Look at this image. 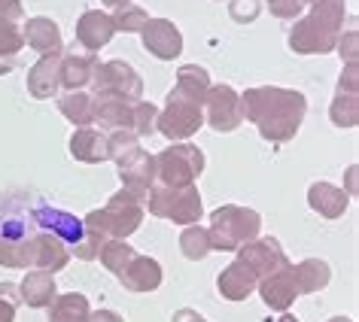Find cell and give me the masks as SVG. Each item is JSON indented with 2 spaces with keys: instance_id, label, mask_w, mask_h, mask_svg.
<instances>
[{
  "instance_id": "11",
  "label": "cell",
  "mask_w": 359,
  "mask_h": 322,
  "mask_svg": "<svg viewBox=\"0 0 359 322\" xmlns=\"http://www.w3.org/2000/svg\"><path fill=\"white\" fill-rule=\"evenodd\" d=\"M34 222H37L40 231H49V234H55L58 240H65L67 249L79 246V244H83V237H86L83 219H76L74 213H67V210L40 204V201L34 204Z\"/></svg>"
},
{
  "instance_id": "20",
  "label": "cell",
  "mask_w": 359,
  "mask_h": 322,
  "mask_svg": "<svg viewBox=\"0 0 359 322\" xmlns=\"http://www.w3.org/2000/svg\"><path fill=\"white\" fill-rule=\"evenodd\" d=\"M256 286H259V276L250 271L241 258H235V262L217 276V289L226 301H244L250 292H256Z\"/></svg>"
},
{
  "instance_id": "49",
  "label": "cell",
  "mask_w": 359,
  "mask_h": 322,
  "mask_svg": "<svg viewBox=\"0 0 359 322\" xmlns=\"http://www.w3.org/2000/svg\"><path fill=\"white\" fill-rule=\"evenodd\" d=\"M329 322H353V319H347V316H335V319H329Z\"/></svg>"
},
{
  "instance_id": "47",
  "label": "cell",
  "mask_w": 359,
  "mask_h": 322,
  "mask_svg": "<svg viewBox=\"0 0 359 322\" xmlns=\"http://www.w3.org/2000/svg\"><path fill=\"white\" fill-rule=\"evenodd\" d=\"M104 6H113V10H119V6H128L131 0H101Z\"/></svg>"
},
{
  "instance_id": "43",
  "label": "cell",
  "mask_w": 359,
  "mask_h": 322,
  "mask_svg": "<svg viewBox=\"0 0 359 322\" xmlns=\"http://www.w3.org/2000/svg\"><path fill=\"white\" fill-rule=\"evenodd\" d=\"M0 19L4 22H22L25 19L22 0H0Z\"/></svg>"
},
{
  "instance_id": "9",
  "label": "cell",
  "mask_w": 359,
  "mask_h": 322,
  "mask_svg": "<svg viewBox=\"0 0 359 322\" xmlns=\"http://www.w3.org/2000/svg\"><path fill=\"white\" fill-rule=\"evenodd\" d=\"M204 119L213 131L219 134H229L241 128L244 122V110H241V94L235 92L231 85H210L208 88V97H204Z\"/></svg>"
},
{
  "instance_id": "38",
  "label": "cell",
  "mask_w": 359,
  "mask_h": 322,
  "mask_svg": "<svg viewBox=\"0 0 359 322\" xmlns=\"http://www.w3.org/2000/svg\"><path fill=\"white\" fill-rule=\"evenodd\" d=\"M22 298H15V286L0 283V322H15V307Z\"/></svg>"
},
{
  "instance_id": "48",
  "label": "cell",
  "mask_w": 359,
  "mask_h": 322,
  "mask_svg": "<svg viewBox=\"0 0 359 322\" xmlns=\"http://www.w3.org/2000/svg\"><path fill=\"white\" fill-rule=\"evenodd\" d=\"M277 322H299V319H295V316H292V313H283V316H280V319H277Z\"/></svg>"
},
{
  "instance_id": "14",
  "label": "cell",
  "mask_w": 359,
  "mask_h": 322,
  "mask_svg": "<svg viewBox=\"0 0 359 322\" xmlns=\"http://www.w3.org/2000/svg\"><path fill=\"white\" fill-rule=\"evenodd\" d=\"M256 289H259L262 301H265L271 310L286 313V310L292 307V301L299 298V286H295V276H292V265H283L280 271L262 276Z\"/></svg>"
},
{
  "instance_id": "23",
  "label": "cell",
  "mask_w": 359,
  "mask_h": 322,
  "mask_svg": "<svg viewBox=\"0 0 359 322\" xmlns=\"http://www.w3.org/2000/svg\"><path fill=\"white\" fill-rule=\"evenodd\" d=\"M95 101V125L110 131L128 128L131 131V106L134 101H125V97H113V94H92Z\"/></svg>"
},
{
  "instance_id": "28",
  "label": "cell",
  "mask_w": 359,
  "mask_h": 322,
  "mask_svg": "<svg viewBox=\"0 0 359 322\" xmlns=\"http://www.w3.org/2000/svg\"><path fill=\"white\" fill-rule=\"evenodd\" d=\"M46 310H49V322H88V313H92L83 292L55 295Z\"/></svg>"
},
{
  "instance_id": "25",
  "label": "cell",
  "mask_w": 359,
  "mask_h": 322,
  "mask_svg": "<svg viewBox=\"0 0 359 322\" xmlns=\"http://www.w3.org/2000/svg\"><path fill=\"white\" fill-rule=\"evenodd\" d=\"M19 292H22V301L28 304V307H34V310L49 307L52 298L58 295V289H55V276H52L49 271H31V274H25V280H22V286H19Z\"/></svg>"
},
{
  "instance_id": "3",
  "label": "cell",
  "mask_w": 359,
  "mask_h": 322,
  "mask_svg": "<svg viewBox=\"0 0 359 322\" xmlns=\"http://www.w3.org/2000/svg\"><path fill=\"white\" fill-rule=\"evenodd\" d=\"M143 216H147L143 201L122 189L107 201V207L88 213L83 219V225L86 231H92L101 240H128L143 225Z\"/></svg>"
},
{
  "instance_id": "8",
  "label": "cell",
  "mask_w": 359,
  "mask_h": 322,
  "mask_svg": "<svg viewBox=\"0 0 359 322\" xmlns=\"http://www.w3.org/2000/svg\"><path fill=\"white\" fill-rule=\"evenodd\" d=\"M95 94H113L125 97V101H140L143 97V79L128 61H104L95 67L92 83Z\"/></svg>"
},
{
  "instance_id": "36",
  "label": "cell",
  "mask_w": 359,
  "mask_h": 322,
  "mask_svg": "<svg viewBox=\"0 0 359 322\" xmlns=\"http://www.w3.org/2000/svg\"><path fill=\"white\" fill-rule=\"evenodd\" d=\"M25 49V34L15 22H4L0 19V55L4 58H15Z\"/></svg>"
},
{
  "instance_id": "17",
  "label": "cell",
  "mask_w": 359,
  "mask_h": 322,
  "mask_svg": "<svg viewBox=\"0 0 359 322\" xmlns=\"http://www.w3.org/2000/svg\"><path fill=\"white\" fill-rule=\"evenodd\" d=\"M116 37V28H113V19L110 13L104 10H88L79 15L76 22V43L88 52H101L107 43Z\"/></svg>"
},
{
  "instance_id": "50",
  "label": "cell",
  "mask_w": 359,
  "mask_h": 322,
  "mask_svg": "<svg viewBox=\"0 0 359 322\" xmlns=\"http://www.w3.org/2000/svg\"><path fill=\"white\" fill-rule=\"evenodd\" d=\"M302 4H304V6H308V4H317V0H302Z\"/></svg>"
},
{
  "instance_id": "46",
  "label": "cell",
  "mask_w": 359,
  "mask_h": 322,
  "mask_svg": "<svg viewBox=\"0 0 359 322\" xmlns=\"http://www.w3.org/2000/svg\"><path fill=\"white\" fill-rule=\"evenodd\" d=\"M88 322H125L116 310H92L88 313Z\"/></svg>"
},
{
  "instance_id": "22",
  "label": "cell",
  "mask_w": 359,
  "mask_h": 322,
  "mask_svg": "<svg viewBox=\"0 0 359 322\" xmlns=\"http://www.w3.org/2000/svg\"><path fill=\"white\" fill-rule=\"evenodd\" d=\"M61 88V55H40V61L28 70V92L46 101Z\"/></svg>"
},
{
  "instance_id": "42",
  "label": "cell",
  "mask_w": 359,
  "mask_h": 322,
  "mask_svg": "<svg viewBox=\"0 0 359 322\" xmlns=\"http://www.w3.org/2000/svg\"><path fill=\"white\" fill-rule=\"evenodd\" d=\"M338 92H350V94H359V64H344L341 70V79H338Z\"/></svg>"
},
{
  "instance_id": "5",
  "label": "cell",
  "mask_w": 359,
  "mask_h": 322,
  "mask_svg": "<svg viewBox=\"0 0 359 322\" xmlns=\"http://www.w3.org/2000/svg\"><path fill=\"white\" fill-rule=\"evenodd\" d=\"M143 210H149L152 216L168 219L174 225H198L204 216L201 207V192L198 186H183V189H168V186H152L143 201Z\"/></svg>"
},
{
  "instance_id": "29",
  "label": "cell",
  "mask_w": 359,
  "mask_h": 322,
  "mask_svg": "<svg viewBox=\"0 0 359 322\" xmlns=\"http://www.w3.org/2000/svg\"><path fill=\"white\" fill-rule=\"evenodd\" d=\"M58 110L61 115L76 125V128H92L95 125V101L88 92H67L58 97Z\"/></svg>"
},
{
  "instance_id": "13",
  "label": "cell",
  "mask_w": 359,
  "mask_h": 322,
  "mask_svg": "<svg viewBox=\"0 0 359 322\" xmlns=\"http://www.w3.org/2000/svg\"><path fill=\"white\" fill-rule=\"evenodd\" d=\"M143 49L149 55H156L158 61H174L183 52V34L170 19H149L140 31Z\"/></svg>"
},
{
  "instance_id": "21",
  "label": "cell",
  "mask_w": 359,
  "mask_h": 322,
  "mask_svg": "<svg viewBox=\"0 0 359 322\" xmlns=\"http://www.w3.org/2000/svg\"><path fill=\"white\" fill-rule=\"evenodd\" d=\"M70 155L83 164H101L110 161V149H107V134L97 128H76L70 134Z\"/></svg>"
},
{
  "instance_id": "4",
  "label": "cell",
  "mask_w": 359,
  "mask_h": 322,
  "mask_svg": "<svg viewBox=\"0 0 359 322\" xmlns=\"http://www.w3.org/2000/svg\"><path fill=\"white\" fill-rule=\"evenodd\" d=\"M259 231H262V216L250 207L222 204L210 213V249H219V253H235L238 246L256 240Z\"/></svg>"
},
{
  "instance_id": "30",
  "label": "cell",
  "mask_w": 359,
  "mask_h": 322,
  "mask_svg": "<svg viewBox=\"0 0 359 322\" xmlns=\"http://www.w3.org/2000/svg\"><path fill=\"white\" fill-rule=\"evenodd\" d=\"M107 149H110V161L116 164H125L128 158H134L140 152V137L128 128H119V131H110L107 134Z\"/></svg>"
},
{
  "instance_id": "15",
  "label": "cell",
  "mask_w": 359,
  "mask_h": 322,
  "mask_svg": "<svg viewBox=\"0 0 359 322\" xmlns=\"http://www.w3.org/2000/svg\"><path fill=\"white\" fill-rule=\"evenodd\" d=\"M31 271H49L55 274L61 271L67 262H70V249L65 240H58L55 234H49V231H40L31 237Z\"/></svg>"
},
{
  "instance_id": "34",
  "label": "cell",
  "mask_w": 359,
  "mask_h": 322,
  "mask_svg": "<svg viewBox=\"0 0 359 322\" xmlns=\"http://www.w3.org/2000/svg\"><path fill=\"white\" fill-rule=\"evenodd\" d=\"M113 28H116V34H140L143 31V24L149 22V15H147V10L143 6H134V4H128V6H119V10H113Z\"/></svg>"
},
{
  "instance_id": "2",
  "label": "cell",
  "mask_w": 359,
  "mask_h": 322,
  "mask_svg": "<svg viewBox=\"0 0 359 322\" xmlns=\"http://www.w3.org/2000/svg\"><path fill=\"white\" fill-rule=\"evenodd\" d=\"M344 15H347L344 0H317V4H311V13L295 19L292 24L290 49L295 55H329L338 46Z\"/></svg>"
},
{
  "instance_id": "24",
  "label": "cell",
  "mask_w": 359,
  "mask_h": 322,
  "mask_svg": "<svg viewBox=\"0 0 359 322\" xmlns=\"http://www.w3.org/2000/svg\"><path fill=\"white\" fill-rule=\"evenodd\" d=\"M308 204H311L313 213H320V216L338 219V216H344L347 207H350V195L332 183H313L308 189Z\"/></svg>"
},
{
  "instance_id": "32",
  "label": "cell",
  "mask_w": 359,
  "mask_h": 322,
  "mask_svg": "<svg viewBox=\"0 0 359 322\" xmlns=\"http://www.w3.org/2000/svg\"><path fill=\"white\" fill-rule=\"evenodd\" d=\"M134 253H137V249H134L128 240H104L101 249H97V258H101V265L110 274H119L122 267L134 258Z\"/></svg>"
},
{
  "instance_id": "27",
  "label": "cell",
  "mask_w": 359,
  "mask_h": 322,
  "mask_svg": "<svg viewBox=\"0 0 359 322\" xmlns=\"http://www.w3.org/2000/svg\"><path fill=\"white\" fill-rule=\"evenodd\" d=\"M210 74L198 64H183L177 70V83H174V92L189 97V101L201 104L204 106V97H208V88H210Z\"/></svg>"
},
{
  "instance_id": "19",
  "label": "cell",
  "mask_w": 359,
  "mask_h": 322,
  "mask_svg": "<svg viewBox=\"0 0 359 322\" xmlns=\"http://www.w3.org/2000/svg\"><path fill=\"white\" fill-rule=\"evenodd\" d=\"M25 43L40 52V55H61L65 52V40H61V28L46 15H37V19H28L25 22Z\"/></svg>"
},
{
  "instance_id": "18",
  "label": "cell",
  "mask_w": 359,
  "mask_h": 322,
  "mask_svg": "<svg viewBox=\"0 0 359 322\" xmlns=\"http://www.w3.org/2000/svg\"><path fill=\"white\" fill-rule=\"evenodd\" d=\"M116 276L128 292H156L161 286V265L152 255L134 253V258Z\"/></svg>"
},
{
  "instance_id": "16",
  "label": "cell",
  "mask_w": 359,
  "mask_h": 322,
  "mask_svg": "<svg viewBox=\"0 0 359 322\" xmlns=\"http://www.w3.org/2000/svg\"><path fill=\"white\" fill-rule=\"evenodd\" d=\"M119 176H122V189L131 192L134 198L147 201V192L156 186V155L149 152H137L134 158H128L125 164L119 167Z\"/></svg>"
},
{
  "instance_id": "44",
  "label": "cell",
  "mask_w": 359,
  "mask_h": 322,
  "mask_svg": "<svg viewBox=\"0 0 359 322\" xmlns=\"http://www.w3.org/2000/svg\"><path fill=\"white\" fill-rule=\"evenodd\" d=\"M0 265H4V267H19V258H15L13 246L6 244L4 237H0Z\"/></svg>"
},
{
  "instance_id": "33",
  "label": "cell",
  "mask_w": 359,
  "mask_h": 322,
  "mask_svg": "<svg viewBox=\"0 0 359 322\" xmlns=\"http://www.w3.org/2000/svg\"><path fill=\"white\" fill-rule=\"evenodd\" d=\"M329 119L338 125V128H356L359 122V94L350 92H335V101L329 106Z\"/></svg>"
},
{
  "instance_id": "26",
  "label": "cell",
  "mask_w": 359,
  "mask_h": 322,
  "mask_svg": "<svg viewBox=\"0 0 359 322\" xmlns=\"http://www.w3.org/2000/svg\"><path fill=\"white\" fill-rule=\"evenodd\" d=\"M292 276H295V286H299V295H313L329 286L332 267L323 258H304V262L292 265Z\"/></svg>"
},
{
  "instance_id": "45",
  "label": "cell",
  "mask_w": 359,
  "mask_h": 322,
  "mask_svg": "<svg viewBox=\"0 0 359 322\" xmlns=\"http://www.w3.org/2000/svg\"><path fill=\"white\" fill-rule=\"evenodd\" d=\"M170 322H208V319H204L198 310H192V307H183V310H177L174 316H170Z\"/></svg>"
},
{
  "instance_id": "40",
  "label": "cell",
  "mask_w": 359,
  "mask_h": 322,
  "mask_svg": "<svg viewBox=\"0 0 359 322\" xmlns=\"http://www.w3.org/2000/svg\"><path fill=\"white\" fill-rule=\"evenodd\" d=\"M335 49L341 52V61L353 64L356 55H359V34H356V31H347L344 37H338V46H335Z\"/></svg>"
},
{
  "instance_id": "12",
  "label": "cell",
  "mask_w": 359,
  "mask_h": 322,
  "mask_svg": "<svg viewBox=\"0 0 359 322\" xmlns=\"http://www.w3.org/2000/svg\"><path fill=\"white\" fill-rule=\"evenodd\" d=\"M97 64H101V61H97L95 52L83 49L74 40L65 52H61V85H65L67 92H83V88L92 83Z\"/></svg>"
},
{
  "instance_id": "6",
  "label": "cell",
  "mask_w": 359,
  "mask_h": 322,
  "mask_svg": "<svg viewBox=\"0 0 359 322\" xmlns=\"http://www.w3.org/2000/svg\"><path fill=\"white\" fill-rule=\"evenodd\" d=\"M204 171V152L192 143H174L156 155V183L168 189L195 186Z\"/></svg>"
},
{
  "instance_id": "39",
  "label": "cell",
  "mask_w": 359,
  "mask_h": 322,
  "mask_svg": "<svg viewBox=\"0 0 359 322\" xmlns=\"http://www.w3.org/2000/svg\"><path fill=\"white\" fill-rule=\"evenodd\" d=\"M268 10H271L274 19L290 22V19H299L302 10H304V4H302V0H268Z\"/></svg>"
},
{
  "instance_id": "10",
  "label": "cell",
  "mask_w": 359,
  "mask_h": 322,
  "mask_svg": "<svg viewBox=\"0 0 359 322\" xmlns=\"http://www.w3.org/2000/svg\"><path fill=\"white\" fill-rule=\"evenodd\" d=\"M235 253H238L241 262L259 276V280L268 276V274H274V271H280L283 265H290L280 240H274V237H256V240H250V244L238 246Z\"/></svg>"
},
{
  "instance_id": "1",
  "label": "cell",
  "mask_w": 359,
  "mask_h": 322,
  "mask_svg": "<svg viewBox=\"0 0 359 322\" xmlns=\"http://www.w3.org/2000/svg\"><path fill=\"white\" fill-rule=\"evenodd\" d=\"M241 110L268 143H286L299 134L304 113H308V97L295 88L280 85H259L247 88L241 94Z\"/></svg>"
},
{
  "instance_id": "37",
  "label": "cell",
  "mask_w": 359,
  "mask_h": 322,
  "mask_svg": "<svg viewBox=\"0 0 359 322\" xmlns=\"http://www.w3.org/2000/svg\"><path fill=\"white\" fill-rule=\"evenodd\" d=\"M259 13H262L259 0H231V6H229L231 22H238V24H250V22H256V19H259Z\"/></svg>"
},
{
  "instance_id": "7",
  "label": "cell",
  "mask_w": 359,
  "mask_h": 322,
  "mask_svg": "<svg viewBox=\"0 0 359 322\" xmlns=\"http://www.w3.org/2000/svg\"><path fill=\"white\" fill-rule=\"evenodd\" d=\"M201 125H204V106L189 101V97H183V94H177L174 88H170L165 110H158L156 131L165 134L168 140H189Z\"/></svg>"
},
{
  "instance_id": "31",
  "label": "cell",
  "mask_w": 359,
  "mask_h": 322,
  "mask_svg": "<svg viewBox=\"0 0 359 322\" xmlns=\"http://www.w3.org/2000/svg\"><path fill=\"white\" fill-rule=\"evenodd\" d=\"M180 249H183V255L189 258V262H201V258H208L213 249H210V234L208 228L201 225H186L183 234H180Z\"/></svg>"
},
{
  "instance_id": "35",
  "label": "cell",
  "mask_w": 359,
  "mask_h": 322,
  "mask_svg": "<svg viewBox=\"0 0 359 322\" xmlns=\"http://www.w3.org/2000/svg\"><path fill=\"white\" fill-rule=\"evenodd\" d=\"M156 122H158V106L147 104V101H134L131 106V131L137 137H152L156 134Z\"/></svg>"
},
{
  "instance_id": "41",
  "label": "cell",
  "mask_w": 359,
  "mask_h": 322,
  "mask_svg": "<svg viewBox=\"0 0 359 322\" xmlns=\"http://www.w3.org/2000/svg\"><path fill=\"white\" fill-rule=\"evenodd\" d=\"M104 240L92 234V231H86V237H83V244L74 246L70 253H76V258H83V262H92V258H97V249H101Z\"/></svg>"
}]
</instances>
